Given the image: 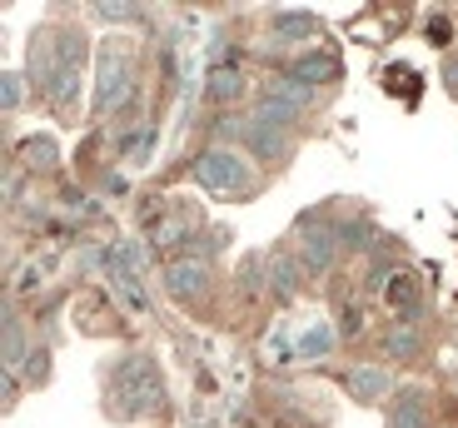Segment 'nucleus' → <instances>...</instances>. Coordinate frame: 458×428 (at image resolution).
<instances>
[{"mask_svg": "<svg viewBox=\"0 0 458 428\" xmlns=\"http://www.w3.org/2000/svg\"><path fill=\"white\" fill-rule=\"evenodd\" d=\"M448 35H454L448 15H444V21H434V25H428V40H434V46H448Z\"/></svg>", "mask_w": 458, "mask_h": 428, "instance_id": "b1692460", "label": "nucleus"}, {"mask_svg": "<svg viewBox=\"0 0 458 428\" xmlns=\"http://www.w3.org/2000/svg\"><path fill=\"white\" fill-rule=\"evenodd\" d=\"M180 239H195L190 224H160V230H155V244H180Z\"/></svg>", "mask_w": 458, "mask_h": 428, "instance_id": "4be33fe9", "label": "nucleus"}, {"mask_svg": "<svg viewBox=\"0 0 458 428\" xmlns=\"http://www.w3.org/2000/svg\"><path fill=\"white\" fill-rule=\"evenodd\" d=\"M105 269H110V279H114V290L125 294V304L135 314H145L149 304H145V290H140V249L135 244H114L110 255H105Z\"/></svg>", "mask_w": 458, "mask_h": 428, "instance_id": "20e7f679", "label": "nucleus"}, {"mask_svg": "<svg viewBox=\"0 0 458 428\" xmlns=\"http://www.w3.org/2000/svg\"><path fill=\"white\" fill-rule=\"evenodd\" d=\"M240 139H244V145H250V155H254V160H269V164H275V160H284V155H289V135H284V130H279V125H264V120H240Z\"/></svg>", "mask_w": 458, "mask_h": 428, "instance_id": "0eeeda50", "label": "nucleus"}, {"mask_svg": "<svg viewBox=\"0 0 458 428\" xmlns=\"http://www.w3.org/2000/svg\"><path fill=\"white\" fill-rule=\"evenodd\" d=\"M314 30H319V15H310V11H279L275 15V35H279V40H310Z\"/></svg>", "mask_w": 458, "mask_h": 428, "instance_id": "4468645a", "label": "nucleus"}, {"mask_svg": "<svg viewBox=\"0 0 458 428\" xmlns=\"http://www.w3.org/2000/svg\"><path fill=\"white\" fill-rule=\"evenodd\" d=\"M349 394L359 399V404H378V399L394 394V373L389 369H374V364H359V369H349Z\"/></svg>", "mask_w": 458, "mask_h": 428, "instance_id": "6e6552de", "label": "nucleus"}, {"mask_svg": "<svg viewBox=\"0 0 458 428\" xmlns=\"http://www.w3.org/2000/svg\"><path fill=\"white\" fill-rule=\"evenodd\" d=\"M25 160H30L35 170H55V164H60V145L50 135H30V139H25Z\"/></svg>", "mask_w": 458, "mask_h": 428, "instance_id": "f3484780", "label": "nucleus"}, {"mask_svg": "<svg viewBox=\"0 0 458 428\" xmlns=\"http://www.w3.org/2000/svg\"><path fill=\"white\" fill-rule=\"evenodd\" d=\"M95 15H100V21H135V5H95Z\"/></svg>", "mask_w": 458, "mask_h": 428, "instance_id": "5701e85b", "label": "nucleus"}, {"mask_svg": "<svg viewBox=\"0 0 458 428\" xmlns=\"http://www.w3.org/2000/svg\"><path fill=\"white\" fill-rule=\"evenodd\" d=\"M334 75H339V55H334V50H310V55H299V65H294V80H304V85L334 80Z\"/></svg>", "mask_w": 458, "mask_h": 428, "instance_id": "9d476101", "label": "nucleus"}, {"mask_svg": "<svg viewBox=\"0 0 458 428\" xmlns=\"http://www.w3.org/2000/svg\"><path fill=\"white\" fill-rule=\"evenodd\" d=\"M205 284H209V259H195V255H180V259H170L165 264V290L174 294V299H199L205 294Z\"/></svg>", "mask_w": 458, "mask_h": 428, "instance_id": "39448f33", "label": "nucleus"}, {"mask_svg": "<svg viewBox=\"0 0 458 428\" xmlns=\"http://www.w3.org/2000/svg\"><path fill=\"white\" fill-rule=\"evenodd\" d=\"M205 95H215V100H240L244 95V70H215L205 80Z\"/></svg>", "mask_w": 458, "mask_h": 428, "instance_id": "dca6fc26", "label": "nucleus"}, {"mask_svg": "<svg viewBox=\"0 0 458 428\" xmlns=\"http://www.w3.org/2000/svg\"><path fill=\"white\" fill-rule=\"evenodd\" d=\"M334 259H339V234H334V224H304L299 264L310 269V274H324V269H334Z\"/></svg>", "mask_w": 458, "mask_h": 428, "instance_id": "423d86ee", "label": "nucleus"}, {"mask_svg": "<svg viewBox=\"0 0 458 428\" xmlns=\"http://www.w3.org/2000/svg\"><path fill=\"white\" fill-rule=\"evenodd\" d=\"M334 234H339L344 249H364V244H374V224L369 220H344V224H334Z\"/></svg>", "mask_w": 458, "mask_h": 428, "instance_id": "6ab92c4d", "label": "nucleus"}, {"mask_svg": "<svg viewBox=\"0 0 458 428\" xmlns=\"http://www.w3.org/2000/svg\"><path fill=\"white\" fill-rule=\"evenodd\" d=\"M125 90H130V50L120 46V40H110V46L100 50V80H95V110H100V115L120 110Z\"/></svg>", "mask_w": 458, "mask_h": 428, "instance_id": "f03ea898", "label": "nucleus"}, {"mask_svg": "<svg viewBox=\"0 0 458 428\" xmlns=\"http://www.w3.org/2000/svg\"><path fill=\"white\" fill-rule=\"evenodd\" d=\"M294 294H299V259H289V255L269 259V299L289 304Z\"/></svg>", "mask_w": 458, "mask_h": 428, "instance_id": "1a4fd4ad", "label": "nucleus"}, {"mask_svg": "<svg viewBox=\"0 0 458 428\" xmlns=\"http://www.w3.org/2000/svg\"><path fill=\"white\" fill-rule=\"evenodd\" d=\"M21 369H25V379H30V383H40V379H46V373H50V359H46V348H30V359H25Z\"/></svg>", "mask_w": 458, "mask_h": 428, "instance_id": "412c9836", "label": "nucleus"}, {"mask_svg": "<svg viewBox=\"0 0 458 428\" xmlns=\"http://www.w3.org/2000/svg\"><path fill=\"white\" fill-rule=\"evenodd\" d=\"M21 95H25V80L11 70V75L0 80V100H5V110H21Z\"/></svg>", "mask_w": 458, "mask_h": 428, "instance_id": "aec40b11", "label": "nucleus"}, {"mask_svg": "<svg viewBox=\"0 0 458 428\" xmlns=\"http://www.w3.org/2000/svg\"><path fill=\"white\" fill-rule=\"evenodd\" d=\"M389 428H428V399L419 389H403V399L389 414Z\"/></svg>", "mask_w": 458, "mask_h": 428, "instance_id": "9b49d317", "label": "nucleus"}, {"mask_svg": "<svg viewBox=\"0 0 458 428\" xmlns=\"http://www.w3.org/2000/svg\"><path fill=\"white\" fill-rule=\"evenodd\" d=\"M384 290H389V304H394V314H399V319H419V309H424V304H419V284H413V279H403V274H394L389 284H384Z\"/></svg>", "mask_w": 458, "mask_h": 428, "instance_id": "f8f14e48", "label": "nucleus"}, {"mask_svg": "<svg viewBox=\"0 0 458 428\" xmlns=\"http://www.w3.org/2000/svg\"><path fill=\"white\" fill-rule=\"evenodd\" d=\"M195 180L199 185H209V189H244L250 185V164L240 160V155H229V150H205L195 160Z\"/></svg>", "mask_w": 458, "mask_h": 428, "instance_id": "7ed1b4c3", "label": "nucleus"}, {"mask_svg": "<svg viewBox=\"0 0 458 428\" xmlns=\"http://www.w3.org/2000/svg\"><path fill=\"white\" fill-rule=\"evenodd\" d=\"M30 359V344H25V329L15 314H5V369H21Z\"/></svg>", "mask_w": 458, "mask_h": 428, "instance_id": "2eb2a0df", "label": "nucleus"}, {"mask_svg": "<svg viewBox=\"0 0 458 428\" xmlns=\"http://www.w3.org/2000/svg\"><path fill=\"white\" fill-rule=\"evenodd\" d=\"M444 85L458 95V55H448V65H444Z\"/></svg>", "mask_w": 458, "mask_h": 428, "instance_id": "393cba45", "label": "nucleus"}, {"mask_svg": "<svg viewBox=\"0 0 458 428\" xmlns=\"http://www.w3.org/2000/svg\"><path fill=\"white\" fill-rule=\"evenodd\" d=\"M334 344H339V329L334 324H310L304 339H299V348H294V359H324Z\"/></svg>", "mask_w": 458, "mask_h": 428, "instance_id": "ddd939ff", "label": "nucleus"}, {"mask_svg": "<svg viewBox=\"0 0 458 428\" xmlns=\"http://www.w3.org/2000/svg\"><path fill=\"white\" fill-rule=\"evenodd\" d=\"M384 348H389V359H419V334H413V324H399L384 334Z\"/></svg>", "mask_w": 458, "mask_h": 428, "instance_id": "a211bd4d", "label": "nucleus"}, {"mask_svg": "<svg viewBox=\"0 0 458 428\" xmlns=\"http://www.w3.org/2000/svg\"><path fill=\"white\" fill-rule=\"evenodd\" d=\"M114 408L125 418H140V414H155V408L165 404V383H160V369H155V359H145V354H130L120 369H114Z\"/></svg>", "mask_w": 458, "mask_h": 428, "instance_id": "f257e3e1", "label": "nucleus"}]
</instances>
